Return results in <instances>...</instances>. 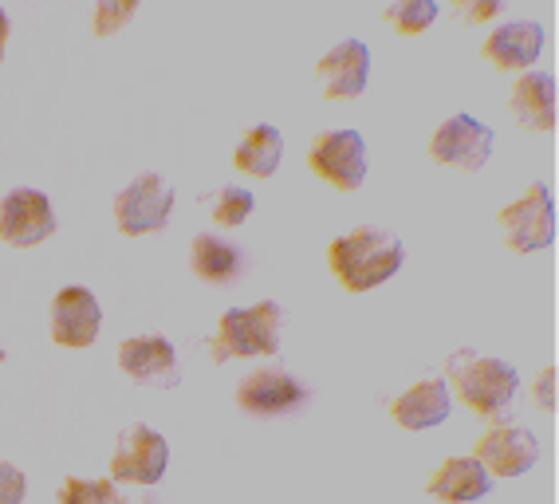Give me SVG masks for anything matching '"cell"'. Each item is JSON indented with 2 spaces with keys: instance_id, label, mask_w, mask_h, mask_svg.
Listing matches in <instances>:
<instances>
[{
  "instance_id": "4",
  "label": "cell",
  "mask_w": 559,
  "mask_h": 504,
  "mask_svg": "<svg viewBox=\"0 0 559 504\" xmlns=\"http://www.w3.org/2000/svg\"><path fill=\"white\" fill-rule=\"evenodd\" d=\"M174 190L162 173H139L127 190L115 197V225L122 237H146L170 225Z\"/></svg>"
},
{
  "instance_id": "23",
  "label": "cell",
  "mask_w": 559,
  "mask_h": 504,
  "mask_svg": "<svg viewBox=\"0 0 559 504\" xmlns=\"http://www.w3.org/2000/svg\"><path fill=\"white\" fill-rule=\"evenodd\" d=\"M257 209L249 190H240V185H225L217 193V202H213V221L225 225V229H237V225L249 221V213Z\"/></svg>"
},
{
  "instance_id": "26",
  "label": "cell",
  "mask_w": 559,
  "mask_h": 504,
  "mask_svg": "<svg viewBox=\"0 0 559 504\" xmlns=\"http://www.w3.org/2000/svg\"><path fill=\"white\" fill-rule=\"evenodd\" d=\"M536 406L544 413H556V367H548V371L539 374V383H536Z\"/></svg>"
},
{
  "instance_id": "29",
  "label": "cell",
  "mask_w": 559,
  "mask_h": 504,
  "mask_svg": "<svg viewBox=\"0 0 559 504\" xmlns=\"http://www.w3.org/2000/svg\"><path fill=\"white\" fill-rule=\"evenodd\" d=\"M142 504H154V501H151V496H146V501H142Z\"/></svg>"
},
{
  "instance_id": "9",
  "label": "cell",
  "mask_w": 559,
  "mask_h": 504,
  "mask_svg": "<svg viewBox=\"0 0 559 504\" xmlns=\"http://www.w3.org/2000/svg\"><path fill=\"white\" fill-rule=\"evenodd\" d=\"M492 154V131L473 115H453L433 131L430 139V158L438 166H453L461 173L485 170V161Z\"/></svg>"
},
{
  "instance_id": "2",
  "label": "cell",
  "mask_w": 559,
  "mask_h": 504,
  "mask_svg": "<svg viewBox=\"0 0 559 504\" xmlns=\"http://www.w3.org/2000/svg\"><path fill=\"white\" fill-rule=\"evenodd\" d=\"M445 374H450L461 403L469 406L473 413H480V418H497L520 391L516 367L504 363V359H492V355H477L473 347L453 351L450 363H445Z\"/></svg>"
},
{
  "instance_id": "25",
  "label": "cell",
  "mask_w": 559,
  "mask_h": 504,
  "mask_svg": "<svg viewBox=\"0 0 559 504\" xmlns=\"http://www.w3.org/2000/svg\"><path fill=\"white\" fill-rule=\"evenodd\" d=\"M28 481L12 461H0V504H24Z\"/></svg>"
},
{
  "instance_id": "14",
  "label": "cell",
  "mask_w": 559,
  "mask_h": 504,
  "mask_svg": "<svg viewBox=\"0 0 559 504\" xmlns=\"http://www.w3.org/2000/svg\"><path fill=\"white\" fill-rule=\"evenodd\" d=\"M316 71L328 99H359L370 80V48L362 40H343L323 56Z\"/></svg>"
},
{
  "instance_id": "13",
  "label": "cell",
  "mask_w": 559,
  "mask_h": 504,
  "mask_svg": "<svg viewBox=\"0 0 559 504\" xmlns=\"http://www.w3.org/2000/svg\"><path fill=\"white\" fill-rule=\"evenodd\" d=\"M473 457L489 469V477H520L539 461V442L520 425H492L489 434L477 442Z\"/></svg>"
},
{
  "instance_id": "27",
  "label": "cell",
  "mask_w": 559,
  "mask_h": 504,
  "mask_svg": "<svg viewBox=\"0 0 559 504\" xmlns=\"http://www.w3.org/2000/svg\"><path fill=\"white\" fill-rule=\"evenodd\" d=\"M457 12L465 16V21H492V16H500V0H485V4H469V0H457Z\"/></svg>"
},
{
  "instance_id": "12",
  "label": "cell",
  "mask_w": 559,
  "mask_h": 504,
  "mask_svg": "<svg viewBox=\"0 0 559 504\" xmlns=\"http://www.w3.org/2000/svg\"><path fill=\"white\" fill-rule=\"evenodd\" d=\"M103 327V308L87 288H63L51 300V339L71 351L95 344V335Z\"/></svg>"
},
{
  "instance_id": "30",
  "label": "cell",
  "mask_w": 559,
  "mask_h": 504,
  "mask_svg": "<svg viewBox=\"0 0 559 504\" xmlns=\"http://www.w3.org/2000/svg\"><path fill=\"white\" fill-rule=\"evenodd\" d=\"M0 359H4V351H0Z\"/></svg>"
},
{
  "instance_id": "21",
  "label": "cell",
  "mask_w": 559,
  "mask_h": 504,
  "mask_svg": "<svg viewBox=\"0 0 559 504\" xmlns=\"http://www.w3.org/2000/svg\"><path fill=\"white\" fill-rule=\"evenodd\" d=\"M433 21H438V4L433 0H399V4L386 9V24H394L402 36H421Z\"/></svg>"
},
{
  "instance_id": "20",
  "label": "cell",
  "mask_w": 559,
  "mask_h": 504,
  "mask_svg": "<svg viewBox=\"0 0 559 504\" xmlns=\"http://www.w3.org/2000/svg\"><path fill=\"white\" fill-rule=\"evenodd\" d=\"M280 154H284L280 131L269 127V122H260V127H252V131L240 139L237 154H233V166H237L240 173H252V178H272L280 166Z\"/></svg>"
},
{
  "instance_id": "8",
  "label": "cell",
  "mask_w": 559,
  "mask_h": 504,
  "mask_svg": "<svg viewBox=\"0 0 559 504\" xmlns=\"http://www.w3.org/2000/svg\"><path fill=\"white\" fill-rule=\"evenodd\" d=\"M166 465H170V442L151 425H130L115 445V457H110V481L154 489L166 477Z\"/></svg>"
},
{
  "instance_id": "22",
  "label": "cell",
  "mask_w": 559,
  "mask_h": 504,
  "mask_svg": "<svg viewBox=\"0 0 559 504\" xmlns=\"http://www.w3.org/2000/svg\"><path fill=\"white\" fill-rule=\"evenodd\" d=\"M60 504H122V493L115 481L99 477V481H83V477H68L60 489Z\"/></svg>"
},
{
  "instance_id": "11",
  "label": "cell",
  "mask_w": 559,
  "mask_h": 504,
  "mask_svg": "<svg viewBox=\"0 0 559 504\" xmlns=\"http://www.w3.org/2000/svg\"><path fill=\"white\" fill-rule=\"evenodd\" d=\"M119 371L139 386H178V355L166 335H134L119 344Z\"/></svg>"
},
{
  "instance_id": "15",
  "label": "cell",
  "mask_w": 559,
  "mask_h": 504,
  "mask_svg": "<svg viewBox=\"0 0 559 504\" xmlns=\"http://www.w3.org/2000/svg\"><path fill=\"white\" fill-rule=\"evenodd\" d=\"M539 51H544V28L532 21H512L492 32L480 56L497 71H528L539 60Z\"/></svg>"
},
{
  "instance_id": "19",
  "label": "cell",
  "mask_w": 559,
  "mask_h": 504,
  "mask_svg": "<svg viewBox=\"0 0 559 504\" xmlns=\"http://www.w3.org/2000/svg\"><path fill=\"white\" fill-rule=\"evenodd\" d=\"M190 264H193V276H201L205 284H221V288L245 273V256H240L237 244L221 241V237H213V232L193 237Z\"/></svg>"
},
{
  "instance_id": "28",
  "label": "cell",
  "mask_w": 559,
  "mask_h": 504,
  "mask_svg": "<svg viewBox=\"0 0 559 504\" xmlns=\"http://www.w3.org/2000/svg\"><path fill=\"white\" fill-rule=\"evenodd\" d=\"M4 44H9V12L0 9V63H4Z\"/></svg>"
},
{
  "instance_id": "7",
  "label": "cell",
  "mask_w": 559,
  "mask_h": 504,
  "mask_svg": "<svg viewBox=\"0 0 559 504\" xmlns=\"http://www.w3.org/2000/svg\"><path fill=\"white\" fill-rule=\"evenodd\" d=\"M311 403V391L296 374L280 371V367H260L245 374L237 386V406L249 418H280V413H296Z\"/></svg>"
},
{
  "instance_id": "5",
  "label": "cell",
  "mask_w": 559,
  "mask_h": 504,
  "mask_svg": "<svg viewBox=\"0 0 559 504\" xmlns=\"http://www.w3.org/2000/svg\"><path fill=\"white\" fill-rule=\"evenodd\" d=\"M308 166L328 185L355 193L367 182V142H362L359 131H323L311 142Z\"/></svg>"
},
{
  "instance_id": "24",
  "label": "cell",
  "mask_w": 559,
  "mask_h": 504,
  "mask_svg": "<svg viewBox=\"0 0 559 504\" xmlns=\"http://www.w3.org/2000/svg\"><path fill=\"white\" fill-rule=\"evenodd\" d=\"M134 12H139L134 0H99V4H95V16H91V28H95V36H115Z\"/></svg>"
},
{
  "instance_id": "1",
  "label": "cell",
  "mask_w": 559,
  "mask_h": 504,
  "mask_svg": "<svg viewBox=\"0 0 559 504\" xmlns=\"http://www.w3.org/2000/svg\"><path fill=\"white\" fill-rule=\"evenodd\" d=\"M402 241L390 229H379V225H362V229H350L347 237H335L328 244V264L335 280L347 288V292H370L386 284L390 276L402 268Z\"/></svg>"
},
{
  "instance_id": "10",
  "label": "cell",
  "mask_w": 559,
  "mask_h": 504,
  "mask_svg": "<svg viewBox=\"0 0 559 504\" xmlns=\"http://www.w3.org/2000/svg\"><path fill=\"white\" fill-rule=\"evenodd\" d=\"M56 232V213L51 202L40 190H12L4 202H0V241L12 244V249H32V244L48 241Z\"/></svg>"
},
{
  "instance_id": "6",
  "label": "cell",
  "mask_w": 559,
  "mask_h": 504,
  "mask_svg": "<svg viewBox=\"0 0 559 504\" xmlns=\"http://www.w3.org/2000/svg\"><path fill=\"white\" fill-rule=\"evenodd\" d=\"M500 232L512 252H539L556 241V202L548 185H532L524 197L500 209Z\"/></svg>"
},
{
  "instance_id": "16",
  "label": "cell",
  "mask_w": 559,
  "mask_h": 504,
  "mask_svg": "<svg viewBox=\"0 0 559 504\" xmlns=\"http://www.w3.org/2000/svg\"><path fill=\"white\" fill-rule=\"evenodd\" d=\"M489 489H492V477L477 457H450V461H441L430 481H426V493L441 504L480 501V496H489Z\"/></svg>"
},
{
  "instance_id": "18",
  "label": "cell",
  "mask_w": 559,
  "mask_h": 504,
  "mask_svg": "<svg viewBox=\"0 0 559 504\" xmlns=\"http://www.w3.org/2000/svg\"><path fill=\"white\" fill-rule=\"evenodd\" d=\"M509 107L528 131H556V75L551 71H524L512 87Z\"/></svg>"
},
{
  "instance_id": "17",
  "label": "cell",
  "mask_w": 559,
  "mask_h": 504,
  "mask_svg": "<svg viewBox=\"0 0 559 504\" xmlns=\"http://www.w3.org/2000/svg\"><path fill=\"white\" fill-rule=\"evenodd\" d=\"M390 418L402 430H433V425H441L450 418V386H445V379H426V383L399 394L390 403Z\"/></svg>"
},
{
  "instance_id": "3",
  "label": "cell",
  "mask_w": 559,
  "mask_h": 504,
  "mask_svg": "<svg viewBox=\"0 0 559 504\" xmlns=\"http://www.w3.org/2000/svg\"><path fill=\"white\" fill-rule=\"evenodd\" d=\"M280 323H284V308L276 300H264L257 308H229L221 315L217 335L210 339V359L229 363V359H252V355H276Z\"/></svg>"
}]
</instances>
